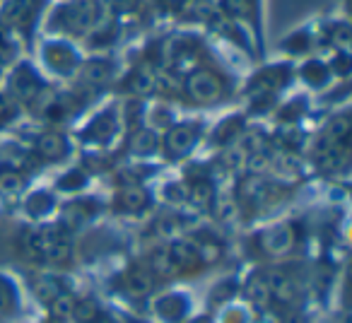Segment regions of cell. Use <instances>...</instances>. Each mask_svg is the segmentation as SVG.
I'll return each instance as SVG.
<instances>
[{
  "label": "cell",
  "mask_w": 352,
  "mask_h": 323,
  "mask_svg": "<svg viewBox=\"0 0 352 323\" xmlns=\"http://www.w3.org/2000/svg\"><path fill=\"white\" fill-rule=\"evenodd\" d=\"M94 323H116V321H113L111 316H107V313H102V316H99V318H97V321H94Z\"/></svg>",
  "instance_id": "44"
},
{
  "label": "cell",
  "mask_w": 352,
  "mask_h": 323,
  "mask_svg": "<svg viewBox=\"0 0 352 323\" xmlns=\"http://www.w3.org/2000/svg\"><path fill=\"white\" fill-rule=\"evenodd\" d=\"M17 309V292L12 287V282H8L6 278H0V313L10 316Z\"/></svg>",
  "instance_id": "25"
},
{
  "label": "cell",
  "mask_w": 352,
  "mask_h": 323,
  "mask_svg": "<svg viewBox=\"0 0 352 323\" xmlns=\"http://www.w3.org/2000/svg\"><path fill=\"white\" fill-rule=\"evenodd\" d=\"M73 316L78 318V323H94L102 316V307H99L97 299H82V302H75Z\"/></svg>",
  "instance_id": "22"
},
{
  "label": "cell",
  "mask_w": 352,
  "mask_h": 323,
  "mask_svg": "<svg viewBox=\"0 0 352 323\" xmlns=\"http://www.w3.org/2000/svg\"><path fill=\"white\" fill-rule=\"evenodd\" d=\"M152 289H155V275H152L150 270L133 268L123 275V292H126L131 299L147 297Z\"/></svg>",
  "instance_id": "8"
},
{
  "label": "cell",
  "mask_w": 352,
  "mask_h": 323,
  "mask_svg": "<svg viewBox=\"0 0 352 323\" xmlns=\"http://www.w3.org/2000/svg\"><path fill=\"white\" fill-rule=\"evenodd\" d=\"M51 313H54L56 318H65V316H73V307H75V299L70 297L68 292H60L58 297L51 299Z\"/></svg>",
  "instance_id": "28"
},
{
  "label": "cell",
  "mask_w": 352,
  "mask_h": 323,
  "mask_svg": "<svg viewBox=\"0 0 352 323\" xmlns=\"http://www.w3.org/2000/svg\"><path fill=\"white\" fill-rule=\"evenodd\" d=\"M239 131H241V118H230V121H225L215 131V142H232Z\"/></svg>",
  "instance_id": "32"
},
{
  "label": "cell",
  "mask_w": 352,
  "mask_h": 323,
  "mask_svg": "<svg viewBox=\"0 0 352 323\" xmlns=\"http://www.w3.org/2000/svg\"><path fill=\"white\" fill-rule=\"evenodd\" d=\"M186 92L193 102L198 104H210L217 102L222 97V80L217 78L212 70L208 68H198L188 75L186 80Z\"/></svg>",
  "instance_id": "2"
},
{
  "label": "cell",
  "mask_w": 352,
  "mask_h": 323,
  "mask_svg": "<svg viewBox=\"0 0 352 323\" xmlns=\"http://www.w3.org/2000/svg\"><path fill=\"white\" fill-rule=\"evenodd\" d=\"M113 68L111 63H104V60H92L82 68V80L89 85V87H102L111 80Z\"/></svg>",
  "instance_id": "18"
},
{
  "label": "cell",
  "mask_w": 352,
  "mask_h": 323,
  "mask_svg": "<svg viewBox=\"0 0 352 323\" xmlns=\"http://www.w3.org/2000/svg\"><path fill=\"white\" fill-rule=\"evenodd\" d=\"M302 78L307 80L309 85H314V87H318V85H323L328 80V68L323 63H318V60H311V63L304 65L302 70Z\"/></svg>",
  "instance_id": "27"
},
{
  "label": "cell",
  "mask_w": 352,
  "mask_h": 323,
  "mask_svg": "<svg viewBox=\"0 0 352 323\" xmlns=\"http://www.w3.org/2000/svg\"><path fill=\"white\" fill-rule=\"evenodd\" d=\"M220 205H222V208H217V215H220V220H230V217L234 215V203L222 201Z\"/></svg>",
  "instance_id": "39"
},
{
  "label": "cell",
  "mask_w": 352,
  "mask_h": 323,
  "mask_svg": "<svg viewBox=\"0 0 352 323\" xmlns=\"http://www.w3.org/2000/svg\"><path fill=\"white\" fill-rule=\"evenodd\" d=\"M0 188L6 193H17V191H22V177L20 174H15V172H3L0 174Z\"/></svg>",
  "instance_id": "34"
},
{
  "label": "cell",
  "mask_w": 352,
  "mask_h": 323,
  "mask_svg": "<svg viewBox=\"0 0 352 323\" xmlns=\"http://www.w3.org/2000/svg\"><path fill=\"white\" fill-rule=\"evenodd\" d=\"M128 87H131V92L140 94V97H147V94H152L157 89L155 70L147 68V65H140V68H135L131 78H128Z\"/></svg>",
  "instance_id": "15"
},
{
  "label": "cell",
  "mask_w": 352,
  "mask_h": 323,
  "mask_svg": "<svg viewBox=\"0 0 352 323\" xmlns=\"http://www.w3.org/2000/svg\"><path fill=\"white\" fill-rule=\"evenodd\" d=\"M285 82H287V70H285V68L263 70V73L254 80V85H251L254 99H256V102H258V99H270Z\"/></svg>",
  "instance_id": "7"
},
{
  "label": "cell",
  "mask_w": 352,
  "mask_h": 323,
  "mask_svg": "<svg viewBox=\"0 0 352 323\" xmlns=\"http://www.w3.org/2000/svg\"><path fill=\"white\" fill-rule=\"evenodd\" d=\"M157 85H160L162 89H164V92H176V78H171V75H160V78H157Z\"/></svg>",
  "instance_id": "38"
},
{
  "label": "cell",
  "mask_w": 352,
  "mask_h": 323,
  "mask_svg": "<svg viewBox=\"0 0 352 323\" xmlns=\"http://www.w3.org/2000/svg\"><path fill=\"white\" fill-rule=\"evenodd\" d=\"M287 323H307V321H304V316H299V313H294V316H289V318H287Z\"/></svg>",
  "instance_id": "45"
},
{
  "label": "cell",
  "mask_w": 352,
  "mask_h": 323,
  "mask_svg": "<svg viewBox=\"0 0 352 323\" xmlns=\"http://www.w3.org/2000/svg\"><path fill=\"white\" fill-rule=\"evenodd\" d=\"M12 58H15V46H12L6 36L0 34V68L10 63Z\"/></svg>",
  "instance_id": "36"
},
{
  "label": "cell",
  "mask_w": 352,
  "mask_h": 323,
  "mask_svg": "<svg viewBox=\"0 0 352 323\" xmlns=\"http://www.w3.org/2000/svg\"><path fill=\"white\" fill-rule=\"evenodd\" d=\"M188 201L196 208H201V210H208L215 203V186L210 181H206V179H198L193 186H188Z\"/></svg>",
  "instance_id": "19"
},
{
  "label": "cell",
  "mask_w": 352,
  "mask_h": 323,
  "mask_svg": "<svg viewBox=\"0 0 352 323\" xmlns=\"http://www.w3.org/2000/svg\"><path fill=\"white\" fill-rule=\"evenodd\" d=\"M39 244H41V258H49L54 263H65L73 254L70 241L58 227H49V230L39 232Z\"/></svg>",
  "instance_id": "4"
},
{
  "label": "cell",
  "mask_w": 352,
  "mask_h": 323,
  "mask_svg": "<svg viewBox=\"0 0 352 323\" xmlns=\"http://www.w3.org/2000/svg\"><path fill=\"white\" fill-rule=\"evenodd\" d=\"M244 318H241V313L239 311H232L230 313V318H227V323H241Z\"/></svg>",
  "instance_id": "43"
},
{
  "label": "cell",
  "mask_w": 352,
  "mask_h": 323,
  "mask_svg": "<svg viewBox=\"0 0 352 323\" xmlns=\"http://www.w3.org/2000/svg\"><path fill=\"white\" fill-rule=\"evenodd\" d=\"M87 217H89V210L85 208V203H73V205H68L63 210V225L78 227V225H82Z\"/></svg>",
  "instance_id": "29"
},
{
  "label": "cell",
  "mask_w": 352,
  "mask_h": 323,
  "mask_svg": "<svg viewBox=\"0 0 352 323\" xmlns=\"http://www.w3.org/2000/svg\"><path fill=\"white\" fill-rule=\"evenodd\" d=\"M157 311H160L166 321H179V318H184V313L188 311V302L182 297V294H169V297L160 299Z\"/></svg>",
  "instance_id": "20"
},
{
  "label": "cell",
  "mask_w": 352,
  "mask_h": 323,
  "mask_svg": "<svg viewBox=\"0 0 352 323\" xmlns=\"http://www.w3.org/2000/svg\"><path fill=\"white\" fill-rule=\"evenodd\" d=\"M198 140V126L193 123H182V126H174L164 137V152L171 159H179V157H186L188 152L196 147Z\"/></svg>",
  "instance_id": "3"
},
{
  "label": "cell",
  "mask_w": 352,
  "mask_h": 323,
  "mask_svg": "<svg viewBox=\"0 0 352 323\" xmlns=\"http://www.w3.org/2000/svg\"><path fill=\"white\" fill-rule=\"evenodd\" d=\"M36 152H39L41 159L58 162L68 155V142H65V137L58 135V133H46V135H41L39 142H36Z\"/></svg>",
  "instance_id": "13"
},
{
  "label": "cell",
  "mask_w": 352,
  "mask_h": 323,
  "mask_svg": "<svg viewBox=\"0 0 352 323\" xmlns=\"http://www.w3.org/2000/svg\"><path fill=\"white\" fill-rule=\"evenodd\" d=\"M150 268H152V275H162V278H171V275L182 273L179 265L171 260L169 251H160L150 258Z\"/></svg>",
  "instance_id": "23"
},
{
  "label": "cell",
  "mask_w": 352,
  "mask_h": 323,
  "mask_svg": "<svg viewBox=\"0 0 352 323\" xmlns=\"http://www.w3.org/2000/svg\"><path fill=\"white\" fill-rule=\"evenodd\" d=\"M193 323H212L210 318H198V321H193Z\"/></svg>",
  "instance_id": "46"
},
{
  "label": "cell",
  "mask_w": 352,
  "mask_h": 323,
  "mask_svg": "<svg viewBox=\"0 0 352 323\" xmlns=\"http://www.w3.org/2000/svg\"><path fill=\"white\" fill-rule=\"evenodd\" d=\"M270 193H273V188L263 179H249L241 183V198L251 205H263L265 201H270Z\"/></svg>",
  "instance_id": "17"
},
{
  "label": "cell",
  "mask_w": 352,
  "mask_h": 323,
  "mask_svg": "<svg viewBox=\"0 0 352 323\" xmlns=\"http://www.w3.org/2000/svg\"><path fill=\"white\" fill-rule=\"evenodd\" d=\"M147 205V193L140 186H126L121 191V208L128 212H138Z\"/></svg>",
  "instance_id": "21"
},
{
  "label": "cell",
  "mask_w": 352,
  "mask_h": 323,
  "mask_svg": "<svg viewBox=\"0 0 352 323\" xmlns=\"http://www.w3.org/2000/svg\"><path fill=\"white\" fill-rule=\"evenodd\" d=\"M6 99H0V118H10L15 116V107H6Z\"/></svg>",
  "instance_id": "42"
},
{
  "label": "cell",
  "mask_w": 352,
  "mask_h": 323,
  "mask_svg": "<svg viewBox=\"0 0 352 323\" xmlns=\"http://www.w3.org/2000/svg\"><path fill=\"white\" fill-rule=\"evenodd\" d=\"M294 246V232L289 225L270 227L261 234V251L268 256H283Z\"/></svg>",
  "instance_id": "6"
},
{
  "label": "cell",
  "mask_w": 352,
  "mask_h": 323,
  "mask_svg": "<svg viewBox=\"0 0 352 323\" xmlns=\"http://www.w3.org/2000/svg\"><path fill=\"white\" fill-rule=\"evenodd\" d=\"M113 131H116V116H113V111H107L94 118L92 126L87 128V133H82V137L94 142H104L113 135Z\"/></svg>",
  "instance_id": "16"
},
{
  "label": "cell",
  "mask_w": 352,
  "mask_h": 323,
  "mask_svg": "<svg viewBox=\"0 0 352 323\" xmlns=\"http://www.w3.org/2000/svg\"><path fill=\"white\" fill-rule=\"evenodd\" d=\"M56 22L73 34H85L97 22V3L94 0H73L58 12Z\"/></svg>",
  "instance_id": "1"
},
{
  "label": "cell",
  "mask_w": 352,
  "mask_h": 323,
  "mask_svg": "<svg viewBox=\"0 0 352 323\" xmlns=\"http://www.w3.org/2000/svg\"><path fill=\"white\" fill-rule=\"evenodd\" d=\"M41 89V80L39 75L34 73L27 65H20V68L12 73L10 78V94L20 102H34V97Z\"/></svg>",
  "instance_id": "5"
},
{
  "label": "cell",
  "mask_w": 352,
  "mask_h": 323,
  "mask_svg": "<svg viewBox=\"0 0 352 323\" xmlns=\"http://www.w3.org/2000/svg\"><path fill=\"white\" fill-rule=\"evenodd\" d=\"M51 205H54V198H51L49 193H34V196L27 201L30 212H32V215H36V217L46 215V212L51 210Z\"/></svg>",
  "instance_id": "31"
},
{
  "label": "cell",
  "mask_w": 352,
  "mask_h": 323,
  "mask_svg": "<svg viewBox=\"0 0 352 323\" xmlns=\"http://www.w3.org/2000/svg\"><path fill=\"white\" fill-rule=\"evenodd\" d=\"M85 183H87V177H85L82 172H70L68 177L60 179V188H63V191H78Z\"/></svg>",
  "instance_id": "35"
},
{
  "label": "cell",
  "mask_w": 352,
  "mask_h": 323,
  "mask_svg": "<svg viewBox=\"0 0 352 323\" xmlns=\"http://www.w3.org/2000/svg\"><path fill=\"white\" fill-rule=\"evenodd\" d=\"M44 60L58 73H70L78 65V56L70 46L65 44H49L44 49Z\"/></svg>",
  "instance_id": "11"
},
{
  "label": "cell",
  "mask_w": 352,
  "mask_h": 323,
  "mask_svg": "<svg viewBox=\"0 0 352 323\" xmlns=\"http://www.w3.org/2000/svg\"><path fill=\"white\" fill-rule=\"evenodd\" d=\"M265 280H268L270 297H273L275 302L292 304L294 299H297V285H294V280L289 278L285 270H275V273H270Z\"/></svg>",
  "instance_id": "10"
},
{
  "label": "cell",
  "mask_w": 352,
  "mask_h": 323,
  "mask_svg": "<svg viewBox=\"0 0 352 323\" xmlns=\"http://www.w3.org/2000/svg\"><path fill=\"white\" fill-rule=\"evenodd\" d=\"M169 256L179 265V270H191L201 263V246L191 239H176L169 246Z\"/></svg>",
  "instance_id": "9"
},
{
  "label": "cell",
  "mask_w": 352,
  "mask_h": 323,
  "mask_svg": "<svg viewBox=\"0 0 352 323\" xmlns=\"http://www.w3.org/2000/svg\"><path fill=\"white\" fill-rule=\"evenodd\" d=\"M39 12V0H6V20L15 25H32Z\"/></svg>",
  "instance_id": "12"
},
{
  "label": "cell",
  "mask_w": 352,
  "mask_h": 323,
  "mask_svg": "<svg viewBox=\"0 0 352 323\" xmlns=\"http://www.w3.org/2000/svg\"><path fill=\"white\" fill-rule=\"evenodd\" d=\"M166 196H169L174 203H184L188 198V188H184L182 183H174V186L166 188Z\"/></svg>",
  "instance_id": "37"
},
{
  "label": "cell",
  "mask_w": 352,
  "mask_h": 323,
  "mask_svg": "<svg viewBox=\"0 0 352 323\" xmlns=\"http://www.w3.org/2000/svg\"><path fill=\"white\" fill-rule=\"evenodd\" d=\"M131 150L135 152V155H142V157L152 155V152L157 150V135L152 131H140L135 137H133Z\"/></svg>",
  "instance_id": "26"
},
{
  "label": "cell",
  "mask_w": 352,
  "mask_h": 323,
  "mask_svg": "<svg viewBox=\"0 0 352 323\" xmlns=\"http://www.w3.org/2000/svg\"><path fill=\"white\" fill-rule=\"evenodd\" d=\"M347 135H350V118H347V113H342V116L333 118V121L328 123V128H326V140H331V142H345Z\"/></svg>",
  "instance_id": "24"
},
{
  "label": "cell",
  "mask_w": 352,
  "mask_h": 323,
  "mask_svg": "<svg viewBox=\"0 0 352 323\" xmlns=\"http://www.w3.org/2000/svg\"><path fill=\"white\" fill-rule=\"evenodd\" d=\"M22 251H25V256H30V258H34V260L41 258L39 232H27V234L22 236Z\"/></svg>",
  "instance_id": "33"
},
{
  "label": "cell",
  "mask_w": 352,
  "mask_h": 323,
  "mask_svg": "<svg viewBox=\"0 0 352 323\" xmlns=\"http://www.w3.org/2000/svg\"><path fill=\"white\" fill-rule=\"evenodd\" d=\"M244 294L249 297V302L254 304V307H258V309H268L270 302H273L265 275H254V278H251L249 282H246Z\"/></svg>",
  "instance_id": "14"
},
{
  "label": "cell",
  "mask_w": 352,
  "mask_h": 323,
  "mask_svg": "<svg viewBox=\"0 0 352 323\" xmlns=\"http://www.w3.org/2000/svg\"><path fill=\"white\" fill-rule=\"evenodd\" d=\"M258 323H283V321H280V316L275 311H270V309H263V313L258 316Z\"/></svg>",
  "instance_id": "40"
},
{
  "label": "cell",
  "mask_w": 352,
  "mask_h": 323,
  "mask_svg": "<svg viewBox=\"0 0 352 323\" xmlns=\"http://www.w3.org/2000/svg\"><path fill=\"white\" fill-rule=\"evenodd\" d=\"M60 292H63V285L54 278H44L36 282V294H39V299H44V302H51V299L58 297Z\"/></svg>",
  "instance_id": "30"
},
{
  "label": "cell",
  "mask_w": 352,
  "mask_h": 323,
  "mask_svg": "<svg viewBox=\"0 0 352 323\" xmlns=\"http://www.w3.org/2000/svg\"><path fill=\"white\" fill-rule=\"evenodd\" d=\"M113 3L118 10H135L138 8V0H113Z\"/></svg>",
  "instance_id": "41"
}]
</instances>
